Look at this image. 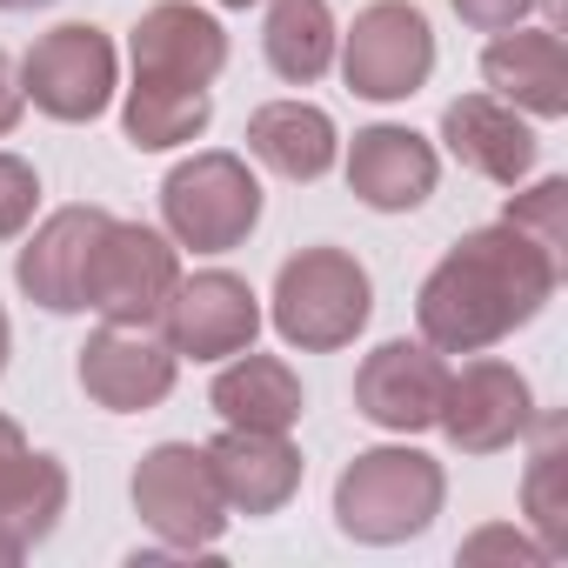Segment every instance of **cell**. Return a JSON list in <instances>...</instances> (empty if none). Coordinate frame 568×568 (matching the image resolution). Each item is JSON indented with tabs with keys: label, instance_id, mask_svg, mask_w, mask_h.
<instances>
[{
	"label": "cell",
	"instance_id": "obj_7",
	"mask_svg": "<svg viewBox=\"0 0 568 568\" xmlns=\"http://www.w3.org/2000/svg\"><path fill=\"white\" fill-rule=\"evenodd\" d=\"M335 48H342V81L362 101H408L435 74V34H428L422 8H408V0L362 8Z\"/></svg>",
	"mask_w": 568,
	"mask_h": 568
},
{
	"label": "cell",
	"instance_id": "obj_8",
	"mask_svg": "<svg viewBox=\"0 0 568 568\" xmlns=\"http://www.w3.org/2000/svg\"><path fill=\"white\" fill-rule=\"evenodd\" d=\"M21 88L54 121H94L114 101V41L88 21H68L41 34L21 61Z\"/></svg>",
	"mask_w": 568,
	"mask_h": 568
},
{
	"label": "cell",
	"instance_id": "obj_27",
	"mask_svg": "<svg viewBox=\"0 0 568 568\" xmlns=\"http://www.w3.org/2000/svg\"><path fill=\"white\" fill-rule=\"evenodd\" d=\"M535 8V0H455V14L481 34H501V28H521V14Z\"/></svg>",
	"mask_w": 568,
	"mask_h": 568
},
{
	"label": "cell",
	"instance_id": "obj_3",
	"mask_svg": "<svg viewBox=\"0 0 568 568\" xmlns=\"http://www.w3.org/2000/svg\"><path fill=\"white\" fill-rule=\"evenodd\" d=\"M368 308H375L368 267L342 247H302L274 274V328L281 342H295L308 355L348 348L368 328Z\"/></svg>",
	"mask_w": 568,
	"mask_h": 568
},
{
	"label": "cell",
	"instance_id": "obj_30",
	"mask_svg": "<svg viewBox=\"0 0 568 568\" xmlns=\"http://www.w3.org/2000/svg\"><path fill=\"white\" fill-rule=\"evenodd\" d=\"M21 462H28V435H21L8 415H0V488H8V475H14Z\"/></svg>",
	"mask_w": 568,
	"mask_h": 568
},
{
	"label": "cell",
	"instance_id": "obj_22",
	"mask_svg": "<svg viewBox=\"0 0 568 568\" xmlns=\"http://www.w3.org/2000/svg\"><path fill=\"white\" fill-rule=\"evenodd\" d=\"M61 508H68V468H61L54 455H34V448H28V462L8 475V488H0V535L28 555L34 541L54 535Z\"/></svg>",
	"mask_w": 568,
	"mask_h": 568
},
{
	"label": "cell",
	"instance_id": "obj_25",
	"mask_svg": "<svg viewBox=\"0 0 568 568\" xmlns=\"http://www.w3.org/2000/svg\"><path fill=\"white\" fill-rule=\"evenodd\" d=\"M508 227H521L528 241H541L555 261H561V247H568V181H535L528 194H515L508 201V214H501Z\"/></svg>",
	"mask_w": 568,
	"mask_h": 568
},
{
	"label": "cell",
	"instance_id": "obj_17",
	"mask_svg": "<svg viewBox=\"0 0 568 568\" xmlns=\"http://www.w3.org/2000/svg\"><path fill=\"white\" fill-rule=\"evenodd\" d=\"M435 148L415 134V128H368V134H355V148H348V187L368 201V207H382V214H408V207H422L428 194H435Z\"/></svg>",
	"mask_w": 568,
	"mask_h": 568
},
{
	"label": "cell",
	"instance_id": "obj_14",
	"mask_svg": "<svg viewBox=\"0 0 568 568\" xmlns=\"http://www.w3.org/2000/svg\"><path fill=\"white\" fill-rule=\"evenodd\" d=\"M227 68V34L214 14L187 8V0H161L134 28V81L161 88H207Z\"/></svg>",
	"mask_w": 568,
	"mask_h": 568
},
{
	"label": "cell",
	"instance_id": "obj_5",
	"mask_svg": "<svg viewBox=\"0 0 568 568\" xmlns=\"http://www.w3.org/2000/svg\"><path fill=\"white\" fill-rule=\"evenodd\" d=\"M134 508L168 548H214L227 528V501L214 481L207 448L194 442H161L134 468Z\"/></svg>",
	"mask_w": 568,
	"mask_h": 568
},
{
	"label": "cell",
	"instance_id": "obj_19",
	"mask_svg": "<svg viewBox=\"0 0 568 568\" xmlns=\"http://www.w3.org/2000/svg\"><path fill=\"white\" fill-rule=\"evenodd\" d=\"M247 154L281 181H322L335 168V121L308 101H267L247 121Z\"/></svg>",
	"mask_w": 568,
	"mask_h": 568
},
{
	"label": "cell",
	"instance_id": "obj_26",
	"mask_svg": "<svg viewBox=\"0 0 568 568\" xmlns=\"http://www.w3.org/2000/svg\"><path fill=\"white\" fill-rule=\"evenodd\" d=\"M34 201H41V181L21 154H0V241H14L28 221H34Z\"/></svg>",
	"mask_w": 568,
	"mask_h": 568
},
{
	"label": "cell",
	"instance_id": "obj_11",
	"mask_svg": "<svg viewBox=\"0 0 568 568\" xmlns=\"http://www.w3.org/2000/svg\"><path fill=\"white\" fill-rule=\"evenodd\" d=\"M174 362H181V355H174L154 328L108 322V328L88 335V348H81V388H88V402H101L108 415H141V408L168 402Z\"/></svg>",
	"mask_w": 568,
	"mask_h": 568
},
{
	"label": "cell",
	"instance_id": "obj_21",
	"mask_svg": "<svg viewBox=\"0 0 568 568\" xmlns=\"http://www.w3.org/2000/svg\"><path fill=\"white\" fill-rule=\"evenodd\" d=\"M335 14H328V0H274L267 8V34H261V48H267V68L281 74V81H295V88H308V81H322L328 68H335Z\"/></svg>",
	"mask_w": 568,
	"mask_h": 568
},
{
	"label": "cell",
	"instance_id": "obj_9",
	"mask_svg": "<svg viewBox=\"0 0 568 568\" xmlns=\"http://www.w3.org/2000/svg\"><path fill=\"white\" fill-rule=\"evenodd\" d=\"M254 335H261L254 288L241 274H227V267L174 281V295L161 308V342L174 355H194V362H227V355L254 348Z\"/></svg>",
	"mask_w": 568,
	"mask_h": 568
},
{
	"label": "cell",
	"instance_id": "obj_10",
	"mask_svg": "<svg viewBox=\"0 0 568 568\" xmlns=\"http://www.w3.org/2000/svg\"><path fill=\"white\" fill-rule=\"evenodd\" d=\"M535 422V395L521 382V368L508 362H468L462 375L442 382V408H435V428L462 448V455H495V448H515Z\"/></svg>",
	"mask_w": 568,
	"mask_h": 568
},
{
	"label": "cell",
	"instance_id": "obj_12",
	"mask_svg": "<svg viewBox=\"0 0 568 568\" xmlns=\"http://www.w3.org/2000/svg\"><path fill=\"white\" fill-rule=\"evenodd\" d=\"M442 382H448L442 348H428V342H382L362 362V375H355V408L375 428H388V435H422V428H435Z\"/></svg>",
	"mask_w": 568,
	"mask_h": 568
},
{
	"label": "cell",
	"instance_id": "obj_31",
	"mask_svg": "<svg viewBox=\"0 0 568 568\" xmlns=\"http://www.w3.org/2000/svg\"><path fill=\"white\" fill-rule=\"evenodd\" d=\"M8 14H34V8H48V0H0Z\"/></svg>",
	"mask_w": 568,
	"mask_h": 568
},
{
	"label": "cell",
	"instance_id": "obj_4",
	"mask_svg": "<svg viewBox=\"0 0 568 568\" xmlns=\"http://www.w3.org/2000/svg\"><path fill=\"white\" fill-rule=\"evenodd\" d=\"M161 214L168 234L194 254H227L247 241V227L261 221V181L247 174L241 154H194L161 181Z\"/></svg>",
	"mask_w": 568,
	"mask_h": 568
},
{
	"label": "cell",
	"instance_id": "obj_23",
	"mask_svg": "<svg viewBox=\"0 0 568 568\" xmlns=\"http://www.w3.org/2000/svg\"><path fill=\"white\" fill-rule=\"evenodd\" d=\"M207 114H214L207 88H161V81H134V88H128V114H121V128H128V141H134L141 154H161V148L194 141V134L207 128Z\"/></svg>",
	"mask_w": 568,
	"mask_h": 568
},
{
	"label": "cell",
	"instance_id": "obj_1",
	"mask_svg": "<svg viewBox=\"0 0 568 568\" xmlns=\"http://www.w3.org/2000/svg\"><path fill=\"white\" fill-rule=\"evenodd\" d=\"M555 281H561V261L541 241H528L508 221L475 227L422 281V302H415L422 342L442 355H481L555 302Z\"/></svg>",
	"mask_w": 568,
	"mask_h": 568
},
{
	"label": "cell",
	"instance_id": "obj_34",
	"mask_svg": "<svg viewBox=\"0 0 568 568\" xmlns=\"http://www.w3.org/2000/svg\"><path fill=\"white\" fill-rule=\"evenodd\" d=\"M221 8H254V0H221Z\"/></svg>",
	"mask_w": 568,
	"mask_h": 568
},
{
	"label": "cell",
	"instance_id": "obj_28",
	"mask_svg": "<svg viewBox=\"0 0 568 568\" xmlns=\"http://www.w3.org/2000/svg\"><path fill=\"white\" fill-rule=\"evenodd\" d=\"M488 555H515V561H541V548H528L515 528H481L475 541H462V561H488Z\"/></svg>",
	"mask_w": 568,
	"mask_h": 568
},
{
	"label": "cell",
	"instance_id": "obj_33",
	"mask_svg": "<svg viewBox=\"0 0 568 568\" xmlns=\"http://www.w3.org/2000/svg\"><path fill=\"white\" fill-rule=\"evenodd\" d=\"M0 368H8V315H0Z\"/></svg>",
	"mask_w": 568,
	"mask_h": 568
},
{
	"label": "cell",
	"instance_id": "obj_18",
	"mask_svg": "<svg viewBox=\"0 0 568 568\" xmlns=\"http://www.w3.org/2000/svg\"><path fill=\"white\" fill-rule=\"evenodd\" d=\"M442 141H448V154H455L462 168H475V174H488V181H501V187H515V181L535 168V134H528V121H521L508 101H495V94H462V101H448Z\"/></svg>",
	"mask_w": 568,
	"mask_h": 568
},
{
	"label": "cell",
	"instance_id": "obj_16",
	"mask_svg": "<svg viewBox=\"0 0 568 568\" xmlns=\"http://www.w3.org/2000/svg\"><path fill=\"white\" fill-rule=\"evenodd\" d=\"M481 81L495 88V101L528 108L541 121L568 114V54L555 28H501L481 54Z\"/></svg>",
	"mask_w": 568,
	"mask_h": 568
},
{
	"label": "cell",
	"instance_id": "obj_32",
	"mask_svg": "<svg viewBox=\"0 0 568 568\" xmlns=\"http://www.w3.org/2000/svg\"><path fill=\"white\" fill-rule=\"evenodd\" d=\"M8 561H21V548H14L8 535H0V568H8Z\"/></svg>",
	"mask_w": 568,
	"mask_h": 568
},
{
	"label": "cell",
	"instance_id": "obj_2",
	"mask_svg": "<svg viewBox=\"0 0 568 568\" xmlns=\"http://www.w3.org/2000/svg\"><path fill=\"white\" fill-rule=\"evenodd\" d=\"M442 495H448L442 462H428L422 448H368L335 481V521L342 535L388 548V541L422 535L442 515Z\"/></svg>",
	"mask_w": 568,
	"mask_h": 568
},
{
	"label": "cell",
	"instance_id": "obj_15",
	"mask_svg": "<svg viewBox=\"0 0 568 568\" xmlns=\"http://www.w3.org/2000/svg\"><path fill=\"white\" fill-rule=\"evenodd\" d=\"M207 462H214L221 501L234 515H274L302 488V448L288 435H274V428H227L207 448Z\"/></svg>",
	"mask_w": 568,
	"mask_h": 568
},
{
	"label": "cell",
	"instance_id": "obj_29",
	"mask_svg": "<svg viewBox=\"0 0 568 568\" xmlns=\"http://www.w3.org/2000/svg\"><path fill=\"white\" fill-rule=\"evenodd\" d=\"M21 108H28V88H21V68H14V54L0 48V134H14V121H21Z\"/></svg>",
	"mask_w": 568,
	"mask_h": 568
},
{
	"label": "cell",
	"instance_id": "obj_13",
	"mask_svg": "<svg viewBox=\"0 0 568 568\" xmlns=\"http://www.w3.org/2000/svg\"><path fill=\"white\" fill-rule=\"evenodd\" d=\"M108 221H114L108 207H61V214H48V221L34 227V241L21 247V261H14L21 295L41 302V308H54V315L88 308V302H81V295H88V261H94Z\"/></svg>",
	"mask_w": 568,
	"mask_h": 568
},
{
	"label": "cell",
	"instance_id": "obj_6",
	"mask_svg": "<svg viewBox=\"0 0 568 568\" xmlns=\"http://www.w3.org/2000/svg\"><path fill=\"white\" fill-rule=\"evenodd\" d=\"M181 281V261L168 247V234L141 227V221H108L94 261H88V308L101 322H128V328H154L168 295Z\"/></svg>",
	"mask_w": 568,
	"mask_h": 568
},
{
	"label": "cell",
	"instance_id": "obj_24",
	"mask_svg": "<svg viewBox=\"0 0 568 568\" xmlns=\"http://www.w3.org/2000/svg\"><path fill=\"white\" fill-rule=\"evenodd\" d=\"M528 515L541 528V555L568 548V501H561V422L541 428V448L528 462Z\"/></svg>",
	"mask_w": 568,
	"mask_h": 568
},
{
	"label": "cell",
	"instance_id": "obj_20",
	"mask_svg": "<svg viewBox=\"0 0 568 568\" xmlns=\"http://www.w3.org/2000/svg\"><path fill=\"white\" fill-rule=\"evenodd\" d=\"M207 402H214V415L227 428H274V435H288L302 422V382H295V368L281 362V355H254V348H241V362L221 368V382H214Z\"/></svg>",
	"mask_w": 568,
	"mask_h": 568
}]
</instances>
